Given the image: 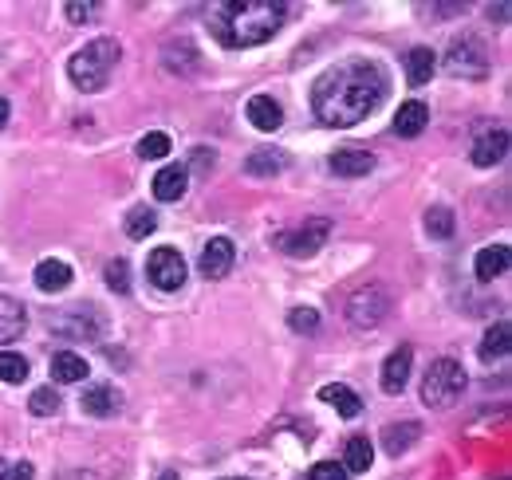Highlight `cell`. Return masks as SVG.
Here are the masks:
<instances>
[{
	"label": "cell",
	"instance_id": "obj_31",
	"mask_svg": "<svg viewBox=\"0 0 512 480\" xmlns=\"http://www.w3.org/2000/svg\"><path fill=\"white\" fill-rule=\"evenodd\" d=\"M170 134H162V130H150V134H142V142H138V158H146V162H158V158H166L170 154Z\"/></svg>",
	"mask_w": 512,
	"mask_h": 480
},
{
	"label": "cell",
	"instance_id": "obj_11",
	"mask_svg": "<svg viewBox=\"0 0 512 480\" xmlns=\"http://www.w3.org/2000/svg\"><path fill=\"white\" fill-rule=\"evenodd\" d=\"M505 154H509V130H505V126L485 130V134L473 142V166H481V170L497 166Z\"/></svg>",
	"mask_w": 512,
	"mask_h": 480
},
{
	"label": "cell",
	"instance_id": "obj_7",
	"mask_svg": "<svg viewBox=\"0 0 512 480\" xmlns=\"http://www.w3.org/2000/svg\"><path fill=\"white\" fill-rule=\"evenodd\" d=\"M52 331L64 335V339H83V343H95L99 331H103V315L91 307V303H75L67 311L52 315Z\"/></svg>",
	"mask_w": 512,
	"mask_h": 480
},
{
	"label": "cell",
	"instance_id": "obj_32",
	"mask_svg": "<svg viewBox=\"0 0 512 480\" xmlns=\"http://www.w3.org/2000/svg\"><path fill=\"white\" fill-rule=\"evenodd\" d=\"M28 378V359L24 355H12V351H0V382H24Z\"/></svg>",
	"mask_w": 512,
	"mask_h": 480
},
{
	"label": "cell",
	"instance_id": "obj_39",
	"mask_svg": "<svg viewBox=\"0 0 512 480\" xmlns=\"http://www.w3.org/2000/svg\"><path fill=\"white\" fill-rule=\"evenodd\" d=\"M213 162H217L213 150H197V154H193V166H213Z\"/></svg>",
	"mask_w": 512,
	"mask_h": 480
},
{
	"label": "cell",
	"instance_id": "obj_21",
	"mask_svg": "<svg viewBox=\"0 0 512 480\" xmlns=\"http://www.w3.org/2000/svg\"><path fill=\"white\" fill-rule=\"evenodd\" d=\"M320 398L327 406L339 410V418H359V410H363V398H359L351 386H343V382H327L320 390Z\"/></svg>",
	"mask_w": 512,
	"mask_h": 480
},
{
	"label": "cell",
	"instance_id": "obj_10",
	"mask_svg": "<svg viewBox=\"0 0 512 480\" xmlns=\"http://www.w3.org/2000/svg\"><path fill=\"white\" fill-rule=\"evenodd\" d=\"M233 260H237V248H233V240H229V237H213L205 248H201V272H205L209 280L229 276Z\"/></svg>",
	"mask_w": 512,
	"mask_h": 480
},
{
	"label": "cell",
	"instance_id": "obj_14",
	"mask_svg": "<svg viewBox=\"0 0 512 480\" xmlns=\"http://www.w3.org/2000/svg\"><path fill=\"white\" fill-rule=\"evenodd\" d=\"M190 189V166H166L154 174V197L158 201H182Z\"/></svg>",
	"mask_w": 512,
	"mask_h": 480
},
{
	"label": "cell",
	"instance_id": "obj_5",
	"mask_svg": "<svg viewBox=\"0 0 512 480\" xmlns=\"http://www.w3.org/2000/svg\"><path fill=\"white\" fill-rule=\"evenodd\" d=\"M446 71L457 75V79H485L489 75V48H485V40L473 36V32L457 36L446 52Z\"/></svg>",
	"mask_w": 512,
	"mask_h": 480
},
{
	"label": "cell",
	"instance_id": "obj_13",
	"mask_svg": "<svg viewBox=\"0 0 512 480\" xmlns=\"http://www.w3.org/2000/svg\"><path fill=\"white\" fill-rule=\"evenodd\" d=\"M327 166L335 178H363L375 170V154L371 150H335Z\"/></svg>",
	"mask_w": 512,
	"mask_h": 480
},
{
	"label": "cell",
	"instance_id": "obj_17",
	"mask_svg": "<svg viewBox=\"0 0 512 480\" xmlns=\"http://www.w3.org/2000/svg\"><path fill=\"white\" fill-rule=\"evenodd\" d=\"M473 268H477V280H481V284L505 276V272H509V244H489V248H481Z\"/></svg>",
	"mask_w": 512,
	"mask_h": 480
},
{
	"label": "cell",
	"instance_id": "obj_30",
	"mask_svg": "<svg viewBox=\"0 0 512 480\" xmlns=\"http://www.w3.org/2000/svg\"><path fill=\"white\" fill-rule=\"evenodd\" d=\"M453 225H457V221H453V209H449V205H434V209L426 213V233L434 240L453 237Z\"/></svg>",
	"mask_w": 512,
	"mask_h": 480
},
{
	"label": "cell",
	"instance_id": "obj_35",
	"mask_svg": "<svg viewBox=\"0 0 512 480\" xmlns=\"http://www.w3.org/2000/svg\"><path fill=\"white\" fill-rule=\"evenodd\" d=\"M60 410V394L52 390V386H44V390H36L32 394V414H40V418H52Z\"/></svg>",
	"mask_w": 512,
	"mask_h": 480
},
{
	"label": "cell",
	"instance_id": "obj_33",
	"mask_svg": "<svg viewBox=\"0 0 512 480\" xmlns=\"http://www.w3.org/2000/svg\"><path fill=\"white\" fill-rule=\"evenodd\" d=\"M288 327L300 335H316L320 331V311L316 307H292L288 311Z\"/></svg>",
	"mask_w": 512,
	"mask_h": 480
},
{
	"label": "cell",
	"instance_id": "obj_18",
	"mask_svg": "<svg viewBox=\"0 0 512 480\" xmlns=\"http://www.w3.org/2000/svg\"><path fill=\"white\" fill-rule=\"evenodd\" d=\"M162 67L174 71L178 79H182V75H193V71H197V48H193L190 40L166 44V48H162Z\"/></svg>",
	"mask_w": 512,
	"mask_h": 480
},
{
	"label": "cell",
	"instance_id": "obj_29",
	"mask_svg": "<svg viewBox=\"0 0 512 480\" xmlns=\"http://www.w3.org/2000/svg\"><path fill=\"white\" fill-rule=\"evenodd\" d=\"M154 229H158V213H154L150 205H138V209H130L127 213V237L130 240H146Z\"/></svg>",
	"mask_w": 512,
	"mask_h": 480
},
{
	"label": "cell",
	"instance_id": "obj_3",
	"mask_svg": "<svg viewBox=\"0 0 512 480\" xmlns=\"http://www.w3.org/2000/svg\"><path fill=\"white\" fill-rule=\"evenodd\" d=\"M119 56H123L119 40H115V36H99V40L83 44V48L67 60V75H71V83H75L79 91H103L107 79H111V71H115V63H119Z\"/></svg>",
	"mask_w": 512,
	"mask_h": 480
},
{
	"label": "cell",
	"instance_id": "obj_12",
	"mask_svg": "<svg viewBox=\"0 0 512 480\" xmlns=\"http://www.w3.org/2000/svg\"><path fill=\"white\" fill-rule=\"evenodd\" d=\"M410 366H414V347H410V343H402V347L383 362V390L386 394H402V386L410 382Z\"/></svg>",
	"mask_w": 512,
	"mask_h": 480
},
{
	"label": "cell",
	"instance_id": "obj_26",
	"mask_svg": "<svg viewBox=\"0 0 512 480\" xmlns=\"http://www.w3.org/2000/svg\"><path fill=\"white\" fill-rule=\"evenodd\" d=\"M71 284V268L64 260H40L36 264V288L40 292H64Z\"/></svg>",
	"mask_w": 512,
	"mask_h": 480
},
{
	"label": "cell",
	"instance_id": "obj_22",
	"mask_svg": "<svg viewBox=\"0 0 512 480\" xmlns=\"http://www.w3.org/2000/svg\"><path fill=\"white\" fill-rule=\"evenodd\" d=\"M284 166H288V154H284V150H276V146H260L256 154H249L245 174H253V178H272V174H280Z\"/></svg>",
	"mask_w": 512,
	"mask_h": 480
},
{
	"label": "cell",
	"instance_id": "obj_41",
	"mask_svg": "<svg viewBox=\"0 0 512 480\" xmlns=\"http://www.w3.org/2000/svg\"><path fill=\"white\" fill-rule=\"evenodd\" d=\"M107 359H111V366H119V370H127V366H130L123 351H107Z\"/></svg>",
	"mask_w": 512,
	"mask_h": 480
},
{
	"label": "cell",
	"instance_id": "obj_42",
	"mask_svg": "<svg viewBox=\"0 0 512 480\" xmlns=\"http://www.w3.org/2000/svg\"><path fill=\"white\" fill-rule=\"evenodd\" d=\"M4 126H8V99L0 95V130H4Z\"/></svg>",
	"mask_w": 512,
	"mask_h": 480
},
{
	"label": "cell",
	"instance_id": "obj_36",
	"mask_svg": "<svg viewBox=\"0 0 512 480\" xmlns=\"http://www.w3.org/2000/svg\"><path fill=\"white\" fill-rule=\"evenodd\" d=\"M64 12H67V20H71V24H87V20H95L99 4H95V0H67Z\"/></svg>",
	"mask_w": 512,
	"mask_h": 480
},
{
	"label": "cell",
	"instance_id": "obj_6",
	"mask_svg": "<svg viewBox=\"0 0 512 480\" xmlns=\"http://www.w3.org/2000/svg\"><path fill=\"white\" fill-rule=\"evenodd\" d=\"M386 315H390V292H386L383 284H367V288H359L347 300V319L359 331H375Z\"/></svg>",
	"mask_w": 512,
	"mask_h": 480
},
{
	"label": "cell",
	"instance_id": "obj_9",
	"mask_svg": "<svg viewBox=\"0 0 512 480\" xmlns=\"http://www.w3.org/2000/svg\"><path fill=\"white\" fill-rule=\"evenodd\" d=\"M327 237H331V221H327V217H316V221H304L300 229L280 233V237H276V248H284L288 256H312V252H320Z\"/></svg>",
	"mask_w": 512,
	"mask_h": 480
},
{
	"label": "cell",
	"instance_id": "obj_24",
	"mask_svg": "<svg viewBox=\"0 0 512 480\" xmlns=\"http://www.w3.org/2000/svg\"><path fill=\"white\" fill-rule=\"evenodd\" d=\"M434 67H438V60H434L430 48H410L406 52V83L410 87H426L434 79Z\"/></svg>",
	"mask_w": 512,
	"mask_h": 480
},
{
	"label": "cell",
	"instance_id": "obj_20",
	"mask_svg": "<svg viewBox=\"0 0 512 480\" xmlns=\"http://www.w3.org/2000/svg\"><path fill=\"white\" fill-rule=\"evenodd\" d=\"M24 323H28L24 303L12 300V296H0V343L20 339V335H24Z\"/></svg>",
	"mask_w": 512,
	"mask_h": 480
},
{
	"label": "cell",
	"instance_id": "obj_16",
	"mask_svg": "<svg viewBox=\"0 0 512 480\" xmlns=\"http://www.w3.org/2000/svg\"><path fill=\"white\" fill-rule=\"evenodd\" d=\"M426 122H430V107L418 103V99H410V103H402L398 115H394V134H398V138H418V134L426 130Z\"/></svg>",
	"mask_w": 512,
	"mask_h": 480
},
{
	"label": "cell",
	"instance_id": "obj_4",
	"mask_svg": "<svg viewBox=\"0 0 512 480\" xmlns=\"http://www.w3.org/2000/svg\"><path fill=\"white\" fill-rule=\"evenodd\" d=\"M465 386H469V378H465L461 362L438 359V362H430V370H426V378H422V402H426L430 410H449V406L465 394Z\"/></svg>",
	"mask_w": 512,
	"mask_h": 480
},
{
	"label": "cell",
	"instance_id": "obj_15",
	"mask_svg": "<svg viewBox=\"0 0 512 480\" xmlns=\"http://www.w3.org/2000/svg\"><path fill=\"white\" fill-rule=\"evenodd\" d=\"M245 115H249V122H253L256 130H264V134L280 130V122H284V111H280V103H276L272 95H253L249 107H245Z\"/></svg>",
	"mask_w": 512,
	"mask_h": 480
},
{
	"label": "cell",
	"instance_id": "obj_37",
	"mask_svg": "<svg viewBox=\"0 0 512 480\" xmlns=\"http://www.w3.org/2000/svg\"><path fill=\"white\" fill-rule=\"evenodd\" d=\"M36 477V469L28 465V461H8V457H0V480H32Z\"/></svg>",
	"mask_w": 512,
	"mask_h": 480
},
{
	"label": "cell",
	"instance_id": "obj_25",
	"mask_svg": "<svg viewBox=\"0 0 512 480\" xmlns=\"http://www.w3.org/2000/svg\"><path fill=\"white\" fill-rule=\"evenodd\" d=\"M87 359L83 355H75V351H60V355H52V378L56 382H64V386H71V382H83L87 378Z\"/></svg>",
	"mask_w": 512,
	"mask_h": 480
},
{
	"label": "cell",
	"instance_id": "obj_27",
	"mask_svg": "<svg viewBox=\"0 0 512 480\" xmlns=\"http://www.w3.org/2000/svg\"><path fill=\"white\" fill-rule=\"evenodd\" d=\"M509 347H512V327L509 323H497V327H489V331H485V339H481L477 355H481L485 362H493V359H505V355H509Z\"/></svg>",
	"mask_w": 512,
	"mask_h": 480
},
{
	"label": "cell",
	"instance_id": "obj_43",
	"mask_svg": "<svg viewBox=\"0 0 512 480\" xmlns=\"http://www.w3.org/2000/svg\"><path fill=\"white\" fill-rule=\"evenodd\" d=\"M158 480H178V473H162Z\"/></svg>",
	"mask_w": 512,
	"mask_h": 480
},
{
	"label": "cell",
	"instance_id": "obj_40",
	"mask_svg": "<svg viewBox=\"0 0 512 480\" xmlns=\"http://www.w3.org/2000/svg\"><path fill=\"white\" fill-rule=\"evenodd\" d=\"M489 16H493L497 24H505V20H509V4H497V8H489Z\"/></svg>",
	"mask_w": 512,
	"mask_h": 480
},
{
	"label": "cell",
	"instance_id": "obj_8",
	"mask_svg": "<svg viewBox=\"0 0 512 480\" xmlns=\"http://www.w3.org/2000/svg\"><path fill=\"white\" fill-rule=\"evenodd\" d=\"M146 276H150V284L154 288H162V292H178L182 284H186V260H182V252L178 248H154L150 256H146Z\"/></svg>",
	"mask_w": 512,
	"mask_h": 480
},
{
	"label": "cell",
	"instance_id": "obj_28",
	"mask_svg": "<svg viewBox=\"0 0 512 480\" xmlns=\"http://www.w3.org/2000/svg\"><path fill=\"white\" fill-rule=\"evenodd\" d=\"M371 461H375L371 441H367V437H351L347 449H343V469H347V477H351V473H367Z\"/></svg>",
	"mask_w": 512,
	"mask_h": 480
},
{
	"label": "cell",
	"instance_id": "obj_1",
	"mask_svg": "<svg viewBox=\"0 0 512 480\" xmlns=\"http://www.w3.org/2000/svg\"><path fill=\"white\" fill-rule=\"evenodd\" d=\"M386 99V75L371 60H343L327 67L312 87V111L323 126L347 130L375 115Z\"/></svg>",
	"mask_w": 512,
	"mask_h": 480
},
{
	"label": "cell",
	"instance_id": "obj_34",
	"mask_svg": "<svg viewBox=\"0 0 512 480\" xmlns=\"http://www.w3.org/2000/svg\"><path fill=\"white\" fill-rule=\"evenodd\" d=\"M103 276H107V288H111V292H119V296H127V292H130V268H127V260H111Z\"/></svg>",
	"mask_w": 512,
	"mask_h": 480
},
{
	"label": "cell",
	"instance_id": "obj_23",
	"mask_svg": "<svg viewBox=\"0 0 512 480\" xmlns=\"http://www.w3.org/2000/svg\"><path fill=\"white\" fill-rule=\"evenodd\" d=\"M79 406H83V414H91V418H107V414L119 410V394H115L111 386H87L83 398H79Z\"/></svg>",
	"mask_w": 512,
	"mask_h": 480
},
{
	"label": "cell",
	"instance_id": "obj_2",
	"mask_svg": "<svg viewBox=\"0 0 512 480\" xmlns=\"http://www.w3.org/2000/svg\"><path fill=\"white\" fill-rule=\"evenodd\" d=\"M284 16L288 8L280 0H225L209 16V36L221 48H256L280 32Z\"/></svg>",
	"mask_w": 512,
	"mask_h": 480
},
{
	"label": "cell",
	"instance_id": "obj_19",
	"mask_svg": "<svg viewBox=\"0 0 512 480\" xmlns=\"http://www.w3.org/2000/svg\"><path fill=\"white\" fill-rule=\"evenodd\" d=\"M418 437H422V425L418 421H394V425L383 429V449L390 457H402Z\"/></svg>",
	"mask_w": 512,
	"mask_h": 480
},
{
	"label": "cell",
	"instance_id": "obj_38",
	"mask_svg": "<svg viewBox=\"0 0 512 480\" xmlns=\"http://www.w3.org/2000/svg\"><path fill=\"white\" fill-rule=\"evenodd\" d=\"M308 480H347V469L339 461H320V465H312Z\"/></svg>",
	"mask_w": 512,
	"mask_h": 480
}]
</instances>
